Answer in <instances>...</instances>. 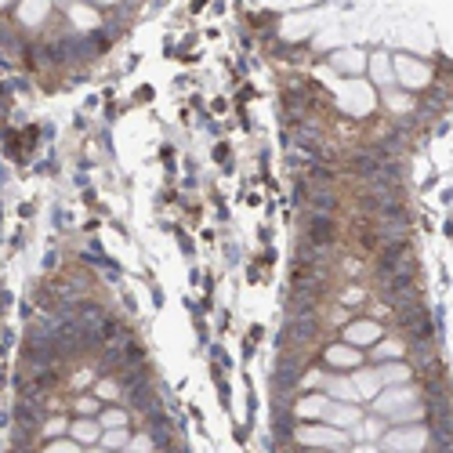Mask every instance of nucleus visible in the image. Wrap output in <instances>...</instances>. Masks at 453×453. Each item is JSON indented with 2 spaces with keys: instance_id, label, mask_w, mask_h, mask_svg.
<instances>
[{
  "instance_id": "12",
  "label": "nucleus",
  "mask_w": 453,
  "mask_h": 453,
  "mask_svg": "<svg viewBox=\"0 0 453 453\" xmlns=\"http://www.w3.org/2000/svg\"><path fill=\"white\" fill-rule=\"evenodd\" d=\"M402 341H384V345H377V352H374V359L377 363H384V359H402Z\"/></svg>"
},
{
  "instance_id": "10",
  "label": "nucleus",
  "mask_w": 453,
  "mask_h": 453,
  "mask_svg": "<svg viewBox=\"0 0 453 453\" xmlns=\"http://www.w3.org/2000/svg\"><path fill=\"white\" fill-rule=\"evenodd\" d=\"M99 425H94V420H76L73 425V439L76 443H99Z\"/></svg>"
},
{
  "instance_id": "2",
  "label": "nucleus",
  "mask_w": 453,
  "mask_h": 453,
  "mask_svg": "<svg viewBox=\"0 0 453 453\" xmlns=\"http://www.w3.org/2000/svg\"><path fill=\"white\" fill-rule=\"evenodd\" d=\"M428 443V431L425 428H399V431H388L384 435V450H399V453H417L420 446Z\"/></svg>"
},
{
  "instance_id": "4",
  "label": "nucleus",
  "mask_w": 453,
  "mask_h": 453,
  "mask_svg": "<svg viewBox=\"0 0 453 453\" xmlns=\"http://www.w3.org/2000/svg\"><path fill=\"white\" fill-rule=\"evenodd\" d=\"M410 399H417V388L413 384H399V388H388V392L377 399V413H384V417H392L402 402H410Z\"/></svg>"
},
{
  "instance_id": "6",
  "label": "nucleus",
  "mask_w": 453,
  "mask_h": 453,
  "mask_svg": "<svg viewBox=\"0 0 453 453\" xmlns=\"http://www.w3.org/2000/svg\"><path fill=\"white\" fill-rule=\"evenodd\" d=\"M334 236H337V225H334L330 218H312V221H309V239H312L316 247L334 243Z\"/></svg>"
},
{
  "instance_id": "8",
  "label": "nucleus",
  "mask_w": 453,
  "mask_h": 453,
  "mask_svg": "<svg viewBox=\"0 0 453 453\" xmlns=\"http://www.w3.org/2000/svg\"><path fill=\"white\" fill-rule=\"evenodd\" d=\"M377 381H381V384H407V381H410V366H407V363L381 366V370H377Z\"/></svg>"
},
{
  "instance_id": "23",
  "label": "nucleus",
  "mask_w": 453,
  "mask_h": 453,
  "mask_svg": "<svg viewBox=\"0 0 453 453\" xmlns=\"http://www.w3.org/2000/svg\"><path fill=\"white\" fill-rule=\"evenodd\" d=\"M91 453H105V450H91Z\"/></svg>"
},
{
  "instance_id": "16",
  "label": "nucleus",
  "mask_w": 453,
  "mask_h": 453,
  "mask_svg": "<svg viewBox=\"0 0 453 453\" xmlns=\"http://www.w3.org/2000/svg\"><path fill=\"white\" fill-rule=\"evenodd\" d=\"M327 384H330V392H334V395L355 399V388H352V381H327Z\"/></svg>"
},
{
  "instance_id": "14",
  "label": "nucleus",
  "mask_w": 453,
  "mask_h": 453,
  "mask_svg": "<svg viewBox=\"0 0 453 453\" xmlns=\"http://www.w3.org/2000/svg\"><path fill=\"white\" fill-rule=\"evenodd\" d=\"M334 66H341V69H348V73H355V69H363V55H355V51H345V55H334Z\"/></svg>"
},
{
  "instance_id": "13",
  "label": "nucleus",
  "mask_w": 453,
  "mask_h": 453,
  "mask_svg": "<svg viewBox=\"0 0 453 453\" xmlns=\"http://www.w3.org/2000/svg\"><path fill=\"white\" fill-rule=\"evenodd\" d=\"M352 384H355V395H359V392H363V395H374L377 388H381L377 374H355V381H352Z\"/></svg>"
},
{
  "instance_id": "20",
  "label": "nucleus",
  "mask_w": 453,
  "mask_h": 453,
  "mask_svg": "<svg viewBox=\"0 0 453 453\" xmlns=\"http://www.w3.org/2000/svg\"><path fill=\"white\" fill-rule=\"evenodd\" d=\"M355 301H363V290H359V287H348V294H345V305H355Z\"/></svg>"
},
{
  "instance_id": "19",
  "label": "nucleus",
  "mask_w": 453,
  "mask_h": 453,
  "mask_svg": "<svg viewBox=\"0 0 453 453\" xmlns=\"http://www.w3.org/2000/svg\"><path fill=\"white\" fill-rule=\"evenodd\" d=\"M131 450H135V453H149V450H153V439H149V435H138V439L131 443Z\"/></svg>"
},
{
  "instance_id": "18",
  "label": "nucleus",
  "mask_w": 453,
  "mask_h": 453,
  "mask_svg": "<svg viewBox=\"0 0 453 453\" xmlns=\"http://www.w3.org/2000/svg\"><path fill=\"white\" fill-rule=\"evenodd\" d=\"M94 392H99L102 399H117V384H112V381H99V384H94Z\"/></svg>"
},
{
  "instance_id": "9",
  "label": "nucleus",
  "mask_w": 453,
  "mask_h": 453,
  "mask_svg": "<svg viewBox=\"0 0 453 453\" xmlns=\"http://www.w3.org/2000/svg\"><path fill=\"white\" fill-rule=\"evenodd\" d=\"M323 417L334 420V425H355V420H359V410H355V407H337V402H327Z\"/></svg>"
},
{
  "instance_id": "7",
  "label": "nucleus",
  "mask_w": 453,
  "mask_h": 453,
  "mask_svg": "<svg viewBox=\"0 0 453 453\" xmlns=\"http://www.w3.org/2000/svg\"><path fill=\"white\" fill-rule=\"evenodd\" d=\"M327 395H305L298 399V407H294V417H323V410H327Z\"/></svg>"
},
{
  "instance_id": "1",
  "label": "nucleus",
  "mask_w": 453,
  "mask_h": 453,
  "mask_svg": "<svg viewBox=\"0 0 453 453\" xmlns=\"http://www.w3.org/2000/svg\"><path fill=\"white\" fill-rule=\"evenodd\" d=\"M294 439H298L301 446H348L345 431H337V428H323V425L298 428V431H294Z\"/></svg>"
},
{
  "instance_id": "21",
  "label": "nucleus",
  "mask_w": 453,
  "mask_h": 453,
  "mask_svg": "<svg viewBox=\"0 0 453 453\" xmlns=\"http://www.w3.org/2000/svg\"><path fill=\"white\" fill-rule=\"evenodd\" d=\"M94 407H99L94 399H80V402H76V410H80V413H94Z\"/></svg>"
},
{
  "instance_id": "22",
  "label": "nucleus",
  "mask_w": 453,
  "mask_h": 453,
  "mask_svg": "<svg viewBox=\"0 0 453 453\" xmlns=\"http://www.w3.org/2000/svg\"><path fill=\"white\" fill-rule=\"evenodd\" d=\"M62 428H66V420H51V425H47L44 431H47V435H58Z\"/></svg>"
},
{
  "instance_id": "17",
  "label": "nucleus",
  "mask_w": 453,
  "mask_h": 453,
  "mask_svg": "<svg viewBox=\"0 0 453 453\" xmlns=\"http://www.w3.org/2000/svg\"><path fill=\"white\" fill-rule=\"evenodd\" d=\"M44 453H80V446L69 443V439H58V443H51V446H44Z\"/></svg>"
},
{
  "instance_id": "11",
  "label": "nucleus",
  "mask_w": 453,
  "mask_h": 453,
  "mask_svg": "<svg viewBox=\"0 0 453 453\" xmlns=\"http://www.w3.org/2000/svg\"><path fill=\"white\" fill-rule=\"evenodd\" d=\"M127 443H131V435H127V428H109V431L102 435V446H105V450H123Z\"/></svg>"
},
{
  "instance_id": "3",
  "label": "nucleus",
  "mask_w": 453,
  "mask_h": 453,
  "mask_svg": "<svg viewBox=\"0 0 453 453\" xmlns=\"http://www.w3.org/2000/svg\"><path fill=\"white\" fill-rule=\"evenodd\" d=\"M381 334H384V327L377 319H355V323H348V330H345L348 345H374V341H381Z\"/></svg>"
},
{
  "instance_id": "15",
  "label": "nucleus",
  "mask_w": 453,
  "mask_h": 453,
  "mask_svg": "<svg viewBox=\"0 0 453 453\" xmlns=\"http://www.w3.org/2000/svg\"><path fill=\"white\" fill-rule=\"evenodd\" d=\"M102 425H105V428H123V425H127V413H123V410H105V413H102Z\"/></svg>"
},
{
  "instance_id": "5",
  "label": "nucleus",
  "mask_w": 453,
  "mask_h": 453,
  "mask_svg": "<svg viewBox=\"0 0 453 453\" xmlns=\"http://www.w3.org/2000/svg\"><path fill=\"white\" fill-rule=\"evenodd\" d=\"M323 359H327L330 366H337V370H348V366H359L363 355H359V348H352V345H330Z\"/></svg>"
}]
</instances>
